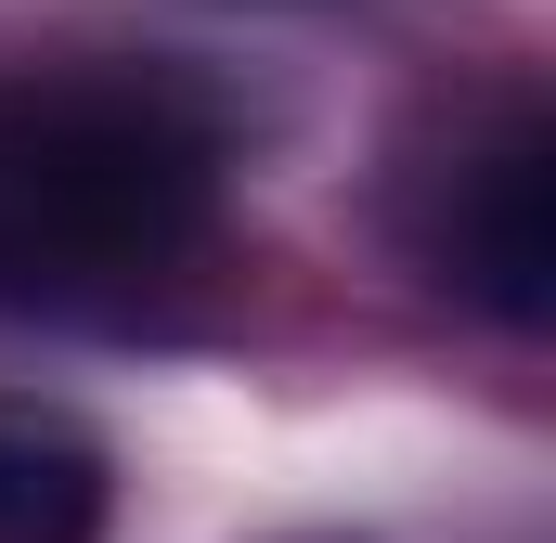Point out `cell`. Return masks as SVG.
Returning <instances> with one entry per match:
<instances>
[{
  "label": "cell",
  "instance_id": "3",
  "mask_svg": "<svg viewBox=\"0 0 556 543\" xmlns=\"http://www.w3.org/2000/svg\"><path fill=\"white\" fill-rule=\"evenodd\" d=\"M0 543H104V453L65 414L0 402Z\"/></svg>",
  "mask_w": 556,
  "mask_h": 543
},
{
  "label": "cell",
  "instance_id": "2",
  "mask_svg": "<svg viewBox=\"0 0 556 543\" xmlns=\"http://www.w3.org/2000/svg\"><path fill=\"white\" fill-rule=\"evenodd\" d=\"M427 260L453 298H479L492 324H544V272H556V155L544 117L505 104L427 168Z\"/></svg>",
  "mask_w": 556,
  "mask_h": 543
},
{
  "label": "cell",
  "instance_id": "1",
  "mask_svg": "<svg viewBox=\"0 0 556 543\" xmlns=\"http://www.w3.org/2000/svg\"><path fill=\"white\" fill-rule=\"evenodd\" d=\"M220 220V130L168 78H0V311H142Z\"/></svg>",
  "mask_w": 556,
  "mask_h": 543
}]
</instances>
